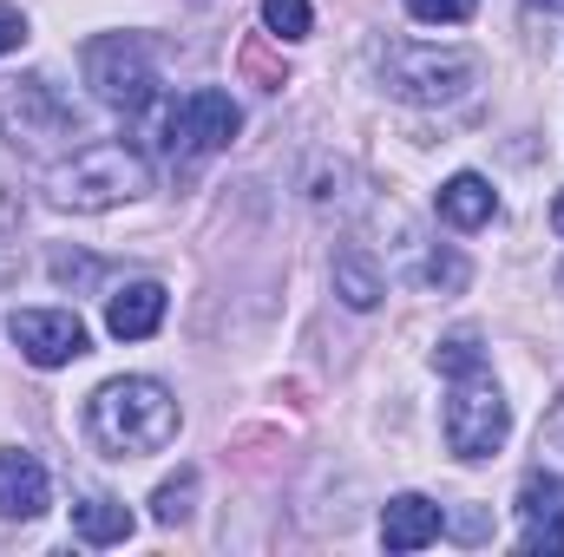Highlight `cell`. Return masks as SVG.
I'll return each mask as SVG.
<instances>
[{
    "label": "cell",
    "mask_w": 564,
    "mask_h": 557,
    "mask_svg": "<svg viewBox=\"0 0 564 557\" xmlns=\"http://www.w3.org/2000/svg\"><path fill=\"white\" fill-rule=\"evenodd\" d=\"M177 401L164 381L151 374H126V381H106L93 401H86V433L99 452L112 459H144V452H164L177 439Z\"/></svg>",
    "instance_id": "6da1fadb"
},
{
    "label": "cell",
    "mask_w": 564,
    "mask_h": 557,
    "mask_svg": "<svg viewBox=\"0 0 564 557\" xmlns=\"http://www.w3.org/2000/svg\"><path fill=\"white\" fill-rule=\"evenodd\" d=\"M144 190H151V164H144L139 144H126V139L79 144V151H73L66 164H53V177H46V197H53L59 210H79V217L139 204Z\"/></svg>",
    "instance_id": "7a4b0ae2"
},
{
    "label": "cell",
    "mask_w": 564,
    "mask_h": 557,
    "mask_svg": "<svg viewBox=\"0 0 564 557\" xmlns=\"http://www.w3.org/2000/svg\"><path fill=\"white\" fill-rule=\"evenodd\" d=\"M381 86L408 106H459L473 86H479V53L466 46H421V40H401L381 53Z\"/></svg>",
    "instance_id": "3957f363"
},
{
    "label": "cell",
    "mask_w": 564,
    "mask_h": 557,
    "mask_svg": "<svg viewBox=\"0 0 564 557\" xmlns=\"http://www.w3.org/2000/svg\"><path fill=\"white\" fill-rule=\"evenodd\" d=\"M79 66H86L93 99H99V106H112V112H144V106L158 99V66H151V53H144L139 33H106V40H86Z\"/></svg>",
    "instance_id": "277c9868"
},
{
    "label": "cell",
    "mask_w": 564,
    "mask_h": 557,
    "mask_svg": "<svg viewBox=\"0 0 564 557\" xmlns=\"http://www.w3.org/2000/svg\"><path fill=\"white\" fill-rule=\"evenodd\" d=\"M506 433H512V407H506V394L492 387V374H486V368L453 374V401H446V446H453L459 459H492V452L506 446Z\"/></svg>",
    "instance_id": "5b68a950"
},
{
    "label": "cell",
    "mask_w": 564,
    "mask_h": 557,
    "mask_svg": "<svg viewBox=\"0 0 564 557\" xmlns=\"http://www.w3.org/2000/svg\"><path fill=\"white\" fill-rule=\"evenodd\" d=\"M237 125H243V112H237V99L230 92H217V86H197V92H184L171 112H164V144H171V157H210V151H224V144L237 139Z\"/></svg>",
    "instance_id": "8992f818"
},
{
    "label": "cell",
    "mask_w": 564,
    "mask_h": 557,
    "mask_svg": "<svg viewBox=\"0 0 564 557\" xmlns=\"http://www.w3.org/2000/svg\"><path fill=\"white\" fill-rule=\"evenodd\" d=\"M0 112H7V132L13 144H53V139H73V106L53 92V79H7L0 86Z\"/></svg>",
    "instance_id": "52a82bcc"
},
{
    "label": "cell",
    "mask_w": 564,
    "mask_h": 557,
    "mask_svg": "<svg viewBox=\"0 0 564 557\" xmlns=\"http://www.w3.org/2000/svg\"><path fill=\"white\" fill-rule=\"evenodd\" d=\"M7 335L33 368H66V361H79L93 348V335H86V321L73 308H13Z\"/></svg>",
    "instance_id": "ba28073f"
},
{
    "label": "cell",
    "mask_w": 564,
    "mask_h": 557,
    "mask_svg": "<svg viewBox=\"0 0 564 557\" xmlns=\"http://www.w3.org/2000/svg\"><path fill=\"white\" fill-rule=\"evenodd\" d=\"M46 499H53L46 466L20 446H0V518H40Z\"/></svg>",
    "instance_id": "9c48e42d"
},
{
    "label": "cell",
    "mask_w": 564,
    "mask_h": 557,
    "mask_svg": "<svg viewBox=\"0 0 564 557\" xmlns=\"http://www.w3.org/2000/svg\"><path fill=\"white\" fill-rule=\"evenodd\" d=\"M440 525H446V512L421 499V492H401V499H388V512H381V545L388 551H426L433 538H440Z\"/></svg>",
    "instance_id": "30bf717a"
},
{
    "label": "cell",
    "mask_w": 564,
    "mask_h": 557,
    "mask_svg": "<svg viewBox=\"0 0 564 557\" xmlns=\"http://www.w3.org/2000/svg\"><path fill=\"white\" fill-rule=\"evenodd\" d=\"M158 321H164V282H126V288L106 295V328H112L119 341L158 335Z\"/></svg>",
    "instance_id": "8fae6325"
},
{
    "label": "cell",
    "mask_w": 564,
    "mask_h": 557,
    "mask_svg": "<svg viewBox=\"0 0 564 557\" xmlns=\"http://www.w3.org/2000/svg\"><path fill=\"white\" fill-rule=\"evenodd\" d=\"M492 210H499V197H492V184H486L479 171H459V177L440 184V217H446L453 230H486Z\"/></svg>",
    "instance_id": "7c38bea8"
},
{
    "label": "cell",
    "mask_w": 564,
    "mask_h": 557,
    "mask_svg": "<svg viewBox=\"0 0 564 557\" xmlns=\"http://www.w3.org/2000/svg\"><path fill=\"white\" fill-rule=\"evenodd\" d=\"M328 276H335V295H341L348 308H375V302L388 295L381 263H375L361 243H341V250H335V263H328Z\"/></svg>",
    "instance_id": "4fadbf2b"
},
{
    "label": "cell",
    "mask_w": 564,
    "mask_h": 557,
    "mask_svg": "<svg viewBox=\"0 0 564 557\" xmlns=\"http://www.w3.org/2000/svg\"><path fill=\"white\" fill-rule=\"evenodd\" d=\"M73 532L86 545H126L132 538V512L119 499H86V505H73Z\"/></svg>",
    "instance_id": "5bb4252c"
},
{
    "label": "cell",
    "mask_w": 564,
    "mask_h": 557,
    "mask_svg": "<svg viewBox=\"0 0 564 557\" xmlns=\"http://www.w3.org/2000/svg\"><path fill=\"white\" fill-rule=\"evenodd\" d=\"M519 512H525V525H564V479L532 472V479L519 485Z\"/></svg>",
    "instance_id": "9a60e30c"
},
{
    "label": "cell",
    "mask_w": 564,
    "mask_h": 557,
    "mask_svg": "<svg viewBox=\"0 0 564 557\" xmlns=\"http://www.w3.org/2000/svg\"><path fill=\"white\" fill-rule=\"evenodd\" d=\"M191 505H197V472H191V466L151 492V518H158V525H184V518H191Z\"/></svg>",
    "instance_id": "2e32d148"
},
{
    "label": "cell",
    "mask_w": 564,
    "mask_h": 557,
    "mask_svg": "<svg viewBox=\"0 0 564 557\" xmlns=\"http://www.w3.org/2000/svg\"><path fill=\"white\" fill-rule=\"evenodd\" d=\"M263 26L276 40H302L315 26V13H308V0H263Z\"/></svg>",
    "instance_id": "e0dca14e"
},
{
    "label": "cell",
    "mask_w": 564,
    "mask_h": 557,
    "mask_svg": "<svg viewBox=\"0 0 564 557\" xmlns=\"http://www.w3.org/2000/svg\"><path fill=\"white\" fill-rule=\"evenodd\" d=\"M433 368H440V374H473V368H486V361H479V335H466V328L446 335L440 354H433Z\"/></svg>",
    "instance_id": "ac0fdd59"
},
{
    "label": "cell",
    "mask_w": 564,
    "mask_h": 557,
    "mask_svg": "<svg viewBox=\"0 0 564 557\" xmlns=\"http://www.w3.org/2000/svg\"><path fill=\"white\" fill-rule=\"evenodd\" d=\"M473 7L479 0H408V13L421 26H459V20H473Z\"/></svg>",
    "instance_id": "d6986e66"
},
{
    "label": "cell",
    "mask_w": 564,
    "mask_h": 557,
    "mask_svg": "<svg viewBox=\"0 0 564 557\" xmlns=\"http://www.w3.org/2000/svg\"><path fill=\"white\" fill-rule=\"evenodd\" d=\"M519 551H564V525H525Z\"/></svg>",
    "instance_id": "ffe728a7"
},
{
    "label": "cell",
    "mask_w": 564,
    "mask_h": 557,
    "mask_svg": "<svg viewBox=\"0 0 564 557\" xmlns=\"http://www.w3.org/2000/svg\"><path fill=\"white\" fill-rule=\"evenodd\" d=\"M20 40H26V13L0 0V53H20Z\"/></svg>",
    "instance_id": "44dd1931"
},
{
    "label": "cell",
    "mask_w": 564,
    "mask_h": 557,
    "mask_svg": "<svg viewBox=\"0 0 564 557\" xmlns=\"http://www.w3.org/2000/svg\"><path fill=\"white\" fill-rule=\"evenodd\" d=\"M426 276L446 282V288H459V282H466V263H459V256H433V270H426Z\"/></svg>",
    "instance_id": "7402d4cb"
},
{
    "label": "cell",
    "mask_w": 564,
    "mask_h": 557,
    "mask_svg": "<svg viewBox=\"0 0 564 557\" xmlns=\"http://www.w3.org/2000/svg\"><path fill=\"white\" fill-rule=\"evenodd\" d=\"M552 230L564 237V190H558V204H552Z\"/></svg>",
    "instance_id": "603a6c76"
},
{
    "label": "cell",
    "mask_w": 564,
    "mask_h": 557,
    "mask_svg": "<svg viewBox=\"0 0 564 557\" xmlns=\"http://www.w3.org/2000/svg\"><path fill=\"white\" fill-rule=\"evenodd\" d=\"M532 7H539V13H564V0H532Z\"/></svg>",
    "instance_id": "cb8c5ba5"
}]
</instances>
